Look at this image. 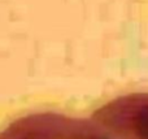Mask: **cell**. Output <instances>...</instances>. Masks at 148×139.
<instances>
[{
    "label": "cell",
    "mask_w": 148,
    "mask_h": 139,
    "mask_svg": "<svg viewBox=\"0 0 148 139\" xmlns=\"http://www.w3.org/2000/svg\"><path fill=\"white\" fill-rule=\"evenodd\" d=\"M92 118L107 139H148V95H131L103 107Z\"/></svg>",
    "instance_id": "obj_2"
},
{
    "label": "cell",
    "mask_w": 148,
    "mask_h": 139,
    "mask_svg": "<svg viewBox=\"0 0 148 139\" xmlns=\"http://www.w3.org/2000/svg\"><path fill=\"white\" fill-rule=\"evenodd\" d=\"M0 139H107L94 118L82 120L44 112L17 118L0 131Z\"/></svg>",
    "instance_id": "obj_1"
}]
</instances>
